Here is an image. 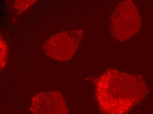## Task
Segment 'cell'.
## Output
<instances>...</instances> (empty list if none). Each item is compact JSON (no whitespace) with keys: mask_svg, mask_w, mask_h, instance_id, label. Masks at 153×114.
<instances>
[{"mask_svg":"<svg viewBox=\"0 0 153 114\" xmlns=\"http://www.w3.org/2000/svg\"><path fill=\"white\" fill-rule=\"evenodd\" d=\"M37 1H15L13 4L14 8L19 13H22L34 4Z\"/></svg>","mask_w":153,"mask_h":114,"instance_id":"cell-6","label":"cell"},{"mask_svg":"<svg viewBox=\"0 0 153 114\" xmlns=\"http://www.w3.org/2000/svg\"><path fill=\"white\" fill-rule=\"evenodd\" d=\"M83 35V31L82 29L67 30L56 33L44 42L43 50L48 57L53 60L68 62L76 53Z\"/></svg>","mask_w":153,"mask_h":114,"instance_id":"cell-3","label":"cell"},{"mask_svg":"<svg viewBox=\"0 0 153 114\" xmlns=\"http://www.w3.org/2000/svg\"><path fill=\"white\" fill-rule=\"evenodd\" d=\"M30 110L34 114H68L65 100L58 91L38 93L32 98Z\"/></svg>","mask_w":153,"mask_h":114,"instance_id":"cell-4","label":"cell"},{"mask_svg":"<svg viewBox=\"0 0 153 114\" xmlns=\"http://www.w3.org/2000/svg\"><path fill=\"white\" fill-rule=\"evenodd\" d=\"M95 96L102 114H127L148 93L140 75L110 68L93 79Z\"/></svg>","mask_w":153,"mask_h":114,"instance_id":"cell-1","label":"cell"},{"mask_svg":"<svg viewBox=\"0 0 153 114\" xmlns=\"http://www.w3.org/2000/svg\"><path fill=\"white\" fill-rule=\"evenodd\" d=\"M141 26L138 8L130 0L121 2L112 13L110 31L115 40L124 41L129 39L138 33Z\"/></svg>","mask_w":153,"mask_h":114,"instance_id":"cell-2","label":"cell"},{"mask_svg":"<svg viewBox=\"0 0 153 114\" xmlns=\"http://www.w3.org/2000/svg\"><path fill=\"white\" fill-rule=\"evenodd\" d=\"M1 70L5 67L8 60V47L5 40L1 37Z\"/></svg>","mask_w":153,"mask_h":114,"instance_id":"cell-5","label":"cell"}]
</instances>
